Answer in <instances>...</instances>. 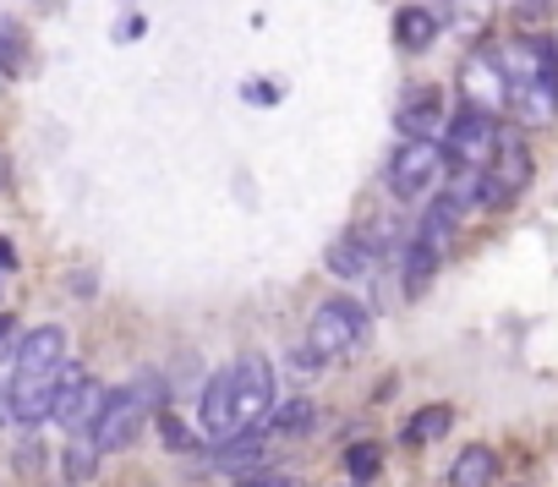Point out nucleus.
<instances>
[{
  "instance_id": "f257e3e1",
  "label": "nucleus",
  "mask_w": 558,
  "mask_h": 487,
  "mask_svg": "<svg viewBox=\"0 0 558 487\" xmlns=\"http://www.w3.org/2000/svg\"><path fill=\"white\" fill-rule=\"evenodd\" d=\"M454 224H460V203L444 192L422 214V224L411 230V241H405V258H400V291H405V302H422L433 291V280L444 269V253H449V241H454Z\"/></svg>"
},
{
  "instance_id": "f03ea898",
  "label": "nucleus",
  "mask_w": 558,
  "mask_h": 487,
  "mask_svg": "<svg viewBox=\"0 0 558 487\" xmlns=\"http://www.w3.org/2000/svg\"><path fill=\"white\" fill-rule=\"evenodd\" d=\"M367 340H373V313H367L356 296H329V302L313 313L302 345H307V356L324 367V362H345V356H356Z\"/></svg>"
},
{
  "instance_id": "7ed1b4c3",
  "label": "nucleus",
  "mask_w": 558,
  "mask_h": 487,
  "mask_svg": "<svg viewBox=\"0 0 558 487\" xmlns=\"http://www.w3.org/2000/svg\"><path fill=\"white\" fill-rule=\"evenodd\" d=\"M154 405H159V378L154 373H143L137 383H126V389H110L105 394V405H99V422H94V449L99 454H116V449H126L137 433H143V422L154 416Z\"/></svg>"
},
{
  "instance_id": "20e7f679",
  "label": "nucleus",
  "mask_w": 558,
  "mask_h": 487,
  "mask_svg": "<svg viewBox=\"0 0 558 487\" xmlns=\"http://www.w3.org/2000/svg\"><path fill=\"white\" fill-rule=\"evenodd\" d=\"M444 170L449 165H444L438 137H400V148L384 165V186H389L395 203H422V197H433V186L444 181Z\"/></svg>"
},
{
  "instance_id": "39448f33",
  "label": "nucleus",
  "mask_w": 558,
  "mask_h": 487,
  "mask_svg": "<svg viewBox=\"0 0 558 487\" xmlns=\"http://www.w3.org/2000/svg\"><path fill=\"white\" fill-rule=\"evenodd\" d=\"M444 143V165L449 170H482L487 159H493V148H498V115H487V110H476V105H460L449 121H444V132H438Z\"/></svg>"
},
{
  "instance_id": "423d86ee",
  "label": "nucleus",
  "mask_w": 558,
  "mask_h": 487,
  "mask_svg": "<svg viewBox=\"0 0 558 487\" xmlns=\"http://www.w3.org/2000/svg\"><path fill=\"white\" fill-rule=\"evenodd\" d=\"M279 400V378L274 362L263 351H246L230 362V405H235V427H263V416Z\"/></svg>"
},
{
  "instance_id": "0eeeda50",
  "label": "nucleus",
  "mask_w": 558,
  "mask_h": 487,
  "mask_svg": "<svg viewBox=\"0 0 558 487\" xmlns=\"http://www.w3.org/2000/svg\"><path fill=\"white\" fill-rule=\"evenodd\" d=\"M105 383L94 378V373H61V389H56V405H50V422H61L66 427V438H77V433H94V422H99V405H105Z\"/></svg>"
},
{
  "instance_id": "6e6552de",
  "label": "nucleus",
  "mask_w": 558,
  "mask_h": 487,
  "mask_svg": "<svg viewBox=\"0 0 558 487\" xmlns=\"http://www.w3.org/2000/svg\"><path fill=\"white\" fill-rule=\"evenodd\" d=\"M61 373L66 367H17L7 378V400H12V422L17 427H39L50 422V405H56V389H61Z\"/></svg>"
},
{
  "instance_id": "1a4fd4ad",
  "label": "nucleus",
  "mask_w": 558,
  "mask_h": 487,
  "mask_svg": "<svg viewBox=\"0 0 558 487\" xmlns=\"http://www.w3.org/2000/svg\"><path fill=\"white\" fill-rule=\"evenodd\" d=\"M444 121H449V99H444L438 83H416V88H405L400 105H395L400 137H438Z\"/></svg>"
},
{
  "instance_id": "9d476101",
  "label": "nucleus",
  "mask_w": 558,
  "mask_h": 487,
  "mask_svg": "<svg viewBox=\"0 0 558 487\" xmlns=\"http://www.w3.org/2000/svg\"><path fill=\"white\" fill-rule=\"evenodd\" d=\"M460 94H465V105H476L487 115H504L509 110V88H504V72H498L493 56H471L460 66Z\"/></svg>"
},
{
  "instance_id": "9b49d317",
  "label": "nucleus",
  "mask_w": 558,
  "mask_h": 487,
  "mask_svg": "<svg viewBox=\"0 0 558 487\" xmlns=\"http://www.w3.org/2000/svg\"><path fill=\"white\" fill-rule=\"evenodd\" d=\"M17 367H72V334L61 324H39L17 340Z\"/></svg>"
},
{
  "instance_id": "f8f14e48",
  "label": "nucleus",
  "mask_w": 558,
  "mask_h": 487,
  "mask_svg": "<svg viewBox=\"0 0 558 487\" xmlns=\"http://www.w3.org/2000/svg\"><path fill=\"white\" fill-rule=\"evenodd\" d=\"M197 427H203V438H208V443H219V438L241 433V427H235V405H230V367H225V373H214V378L203 383Z\"/></svg>"
},
{
  "instance_id": "ddd939ff",
  "label": "nucleus",
  "mask_w": 558,
  "mask_h": 487,
  "mask_svg": "<svg viewBox=\"0 0 558 487\" xmlns=\"http://www.w3.org/2000/svg\"><path fill=\"white\" fill-rule=\"evenodd\" d=\"M263 454H268V433H263V427H241V433H230V438L214 443L208 465H214V471H257Z\"/></svg>"
},
{
  "instance_id": "4468645a",
  "label": "nucleus",
  "mask_w": 558,
  "mask_h": 487,
  "mask_svg": "<svg viewBox=\"0 0 558 487\" xmlns=\"http://www.w3.org/2000/svg\"><path fill=\"white\" fill-rule=\"evenodd\" d=\"M373 258H378V241L367 235V230H345L335 247H329V275H340V280H362L367 269H373Z\"/></svg>"
},
{
  "instance_id": "2eb2a0df",
  "label": "nucleus",
  "mask_w": 558,
  "mask_h": 487,
  "mask_svg": "<svg viewBox=\"0 0 558 487\" xmlns=\"http://www.w3.org/2000/svg\"><path fill=\"white\" fill-rule=\"evenodd\" d=\"M389 28H395V45H400L405 56H427V50L438 45V17H433L427 7H400Z\"/></svg>"
},
{
  "instance_id": "dca6fc26",
  "label": "nucleus",
  "mask_w": 558,
  "mask_h": 487,
  "mask_svg": "<svg viewBox=\"0 0 558 487\" xmlns=\"http://www.w3.org/2000/svg\"><path fill=\"white\" fill-rule=\"evenodd\" d=\"M313 422H318V405L296 394V400H274V411L263 416V433L268 438H307Z\"/></svg>"
},
{
  "instance_id": "f3484780",
  "label": "nucleus",
  "mask_w": 558,
  "mask_h": 487,
  "mask_svg": "<svg viewBox=\"0 0 558 487\" xmlns=\"http://www.w3.org/2000/svg\"><path fill=\"white\" fill-rule=\"evenodd\" d=\"M498 482V454L487 443H465L449 465V487H493Z\"/></svg>"
},
{
  "instance_id": "a211bd4d",
  "label": "nucleus",
  "mask_w": 558,
  "mask_h": 487,
  "mask_svg": "<svg viewBox=\"0 0 558 487\" xmlns=\"http://www.w3.org/2000/svg\"><path fill=\"white\" fill-rule=\"evenodd\" d=\"M449 427H454V405H422V411L405 422V433H400V438L416 449V443H433V438H444Z\"/></svg>"
},
{
  "instance_id": "6ab92c4d",
  "label": "nucleus",
  "mask_w": 558,
  "mask_h": 487,
  "mask_svg": "<svg viewBox=\"0 0 558 487\" xmlns=\"http://www.w3.org/2000/svg\"><path fill=\"white\" fill-rule=\"evenodd\" d=\"M0 72H7V77H23L28 72V39L12 23H0Z\"/></svg>"
},
{
  "instance_id": "aec40b11",
  "label": "nucleus",
  "mask_w": 558,
  "mask_h": 487,
  "mask_svg": "<svg viewBox=\"0 0 558 487\" xmlns=\"http://www.w3.org/2000/svg\"><path fill=\"white\" fill-rule=\"evenodd\" d=\"M94 471H99V449H94V438H88V433L66 438V476H72V482H88Z\"/></svg>"
},
{
  "instance_id": "412c9836",
  "label": "nucleus",
  "mask_w": 558,
  "mask_h": 487,
  "mask_svg": "<svg viewBox=\"0 0 558 487\" xmlns=\"http://www.w3.org/2000/svg\"><path fill=\"white\" fill-rule=\"evenodd\" d=\"M378 465H384V449H378V443H367V438H362V443H351V449H345V471H351V482H373V476H378Z\"/></svg>"
},
{
  "instance_id": "4be33fe9",
  "label": "nucleus",
  "mask_w": 558,
  "mask_h": 487,
  "mask_svg": "<svg viewBox=\"0 0 558 487\" xmlns=\"http://www.w3.org/2000/svg\"><path fill=\"white\" fill-rule=\"evenodd\" d=\"M159 438H165V449H175V454H192V449H197V438L186 433V422H181L175 411L159 416Z\"/></svg>"
},
{
  "instance_id": "5701e85b",
  "label": "nucleus",
  "mask_w": 558,
  "mask_h": 487,
  "mask_svg": "<svg viewBox=\"0 0 558 487\" xmlns=\"http://www.w3.org/2000/svg\"><path fill=\"white\" fill-rule=\"evenodd\" d=\"M230 487H296L291 476H274V471H257V476H241V482H230Z\"/></svg>"
},
{
  "instance_id": "b1692460",
  "label": "nucleus",
  "mask_w": 558,
  "mask_h": 487,
  "mask_svg": "<svg viewBox=\"0 0 558 487\" xmlns=\"http://www.w3.org/2000/svg\"><path fill=\"white\" fill-rule=\"evenodd\" d=\"M547 7H553V0H514V12H520V17H542Z\"/></svg>"
},
{
  "instance_id": "393cba45",
  "label": "nucleus",
  "mask_w": 558,
  "mask_h": 487,
  "mask_svg": "<svg viewBox=\"0 0 558 487\" xmlns=\"http://www.w3.org/2000/svg\"><path fill=\"white\" fill-rule=\"evenodd\" d=\"M246 99H252V105H257V99H263V105H274V99H279V88H257V83H246Z\"/></svg>"
},
{
  "instance_id": "a878e982",
  "label": "nucleus",
  "mask_w": 558,
  "mask_h": 487,
  "mask_svg": "<svg viewBox=\"0 0 558 487\" xmlns=\"http://www.w3.org/2000/svg\"><path fill=\"white\" fill-rule=\"evenodd\" d=\"M12 334H17V324H12V313H0V345H12Z\"/></svg>"
},
{
  "instance_id": "bb28decb",
  "label": "nucleus",
  "mask_w": 558,
  "mask_h": 487,
  "mask_svg": "<svg viewBox=\"0 0 558 487\" xmlns=\"http://www.w3.org/2000/svg\"><path fill=\"white\" fill-rule=\"evenodd\" d=\"M0 427H12V400H7V383H0Z\"/></svg>"
},
{
  "instance_id": "cd10ccee",
  "label": "nucleus",
  "mask_w": 558,
  "mask_h": 487,
  "mask_svg": "<svg viewBox=\"0 0 558 487\" xmlns=\"http://www.w3.org/2000/svg\"><path fill=\"white\" fill-rule=\"evenodd\" d=\"M12 264H17V258H12V241L0 235V269H12Z\"/></svg>"
},
{
  "instance_id": "c85d7f7f",
  "label": "nucleus",
  "mask_w": 558,
  "mask_h": 487,
  "mask_svg": "<svg viewBox=\"0 0 558 487\" xmlns=\"http://www.w3.org/2000/svg\"><path fill=\"white\" fill-rule=\"evenodd\" d=\"M7 186H12V159L0 154V192H7Z\"/></svg>"
}]
</instances>
